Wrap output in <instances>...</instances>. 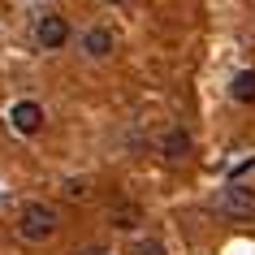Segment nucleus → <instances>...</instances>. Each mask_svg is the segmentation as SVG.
I'll list each match as a JSON object with an SVG mask.
<instances>
[{
    "label": "nucleus",
    "mask_w": 255,
    "mask_h": 255,
    "mask_svg": "<svg viewBox=\"0 0 255 255\" xmlns=\"http://www.w3.org/2000/svg\"><path fill=\"white\" fill-rule=\"evenodd\" d=\"M56 225H61V212H56L52 203H43V199L22 203V212H17V234L26 242H48L56 234Z\"/></svg>",
    "instance_id": "obj_1"
},
{
    "label": "nucleus",
    "mask_w": 255,
    "mask_h": 255,
    "mask_svg": "<svg viewBox=\"0 0 255 255\" xmlns=\"http://www.w3.org/2000/svg\"><path fill=\"white\" fill-rule=\"evenodd\" d=\"M216 208H221L229 221H255V186H247L242 177L225 182V190H221V203H216Z\"/></svg>",
    "instance_id": "obj_2"
},
{
    "label": "nucleus",
    "mask_w": 255,
    "mask_h": 255,
    "mask_svg": "<svg viewBox=\"0 0 255 255\" xmlns=\"http://www.w3.org/2000/svg\"><path fill=\"white\" fill-rule=\"evenodd\" d=\"M35 43H39L43 52H56V48H65L69 43V22L61 13H43L35 22Z\"/></svg>",
    "instance_id": "obj_3"
},
{
    "label": "nucleus",
    "mask_w": 255,
    "mask_h": 255,
    "mask_svg": "<svg viewBox=\"0 0 255 255\" xmlns=\"http://www.w3.org/2000/svg\"><path fill=\"white\" fill-rule=\"evenodd\" d=\"M9 126H13L17 134H39L43 130V104L39 100H17L13 108H9Z\"/></svg>",
    "instance_id": "obj_4"
},
{
    "label": "nucleus",
    "mask_w": 255,
    "mask_h": 255,
    "mask_svg": "<svg viewBox=\"0 0 255 255\" xmlns=\"http://www.w3.org/2000/svg\"><path fill=\"white\" fill-rule=\"evenodd\" d=\"M113 48H117L113 26H87V30H82V56H91V61H108Z\"/></svg>",
    "instance_id": "obj_5"
},
{
    "label": "nucleus",
    "mask_w": 255,
    "mask_h": 255,
    "mask_svg": "<svg viewBox=\"0 0 255 255\" xmlns=\"http://www.w3.org/2000/svg\"><path fill=\"white\" fill-rule=\"evenodd\" d=\"M138 221H143V208H138V203H130V199H121L117 208L108 212V225H113V229H121V234H130V229H134Z\"/></svg>",
    "instance_id": "obj_6"
},
{
    "label": "nucleus",
    "mask_w": 255,
    "mask_h": 255,
    "mask_svg": "<svg viewBox=\"0 0 255 255\" xmlns=\"http://www.w3.org/2000/svg\"><path fill=\"white\" fill-rule=\"evenodd\" d=\"M160 151H164V160H186L190 156V134L182 126H173V130L160 138Z\"/></svg>",
    "instance_id": "obj_7"
},
{
    "label": "nucleus",
    "mask_w": 255,
    "mask_h": 255,
    "mask_svg": "<svg viewBox=\"0 0 255 255\" xmlns=\"http://www.w3.org/2000/svg\"><path fill=\"white\" fill-rule=\"evenodd\" d=\"M229 95L238 104H255V69H238L234 82H229Z\"/></svg>",
    "instance_id": "obj_8"
},
{
    "label": "nucleus",
    "mask_w": 255,
    "mask_h": 255,
    "mask_svg": "<svg viewBox=\"0 0 255 255\" xmlns=\"http://www.w3.org/2000/svg\"><path fill=\"white\" fill-rule=\"evenodd\" d=\"M130 255H169V251H164V242H160V238H134Z\"/></svg>",
    "instance_id": "obj_9"
},
{
    "label": "nucleus",
    "mask_w": 255,
    "mask_h": 255,
    "mask_svg": "<svg viewBox=\"0 0 255 255\" xmlns=\"http://www.w3.org/2000/svg\"><path fill=\"white\" fill-rule=\"evenodd\" d=\"M87 195H91V186H87L82 177H69L65 182V199H87Z\"/></svg>",
    "instance_id": "obj_10"
},
{
    "label": "nucleus",
    "mask_w": 255,
    "mask_h": 255,
    "mask_svg": "<svg viewBox=\"0 0 255 255\" xmlns=\"http://www.w3.org/2000/svg\"><path fill=\"white\" fill-rule=\"evenodd\" d=\"M74 255H113L108 247H82V251H74Z\"/></svg>",
    "instance_id": "obj_11"
},
{
    "label": "nucleus",
    "mask_w": 255,
    "mask_h": 255,
    "mask_svg": "<svg viewBox=\"0 0 255 255\" xmlns=\"http://www.w3.org/2000/svg\"><path fill=\"white\" fill-rule=\"evenodd\" d=\"M104 4H130V0H104Z\"/></svg>",
    "instance_id": "obj_12"
}]
</instances>
